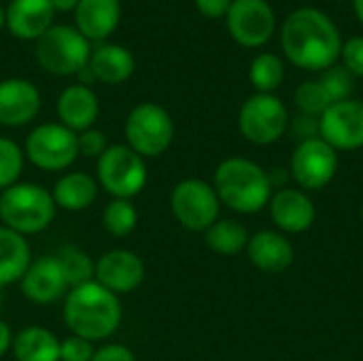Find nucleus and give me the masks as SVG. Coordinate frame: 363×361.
I'll return each mask as SVG.
<instances>
[{
    "instance_id": "f257e3e1",
    "label": "nucleus",
    "mask_w": 363,
    "mask_h": 361,
    "mask_svg": "<svg viewBox=\"0 0 363 361\" xmlns=\"http://www.w3.org/2000/svg\"><path fill=\"white\" fill-rule=\"evenodd\" d=\"M281 47L291 64L304 70H328L336 64L342 38L336 23L315 6L287 15L281 28Z\"/></svg>"
},
{
    "instance_id": "f03ea898",
    "label": "nucleus",
    "mask_w": 363,
    "mask_h": 361,
    "mask_svg": "<svg viewBox=\"0 0 363 361\" xmlns=\"http://www.w3.org/2000/svg\"><path fill=\"white\" fill-rule=\"evenodd\" d=\"M62 317L70 334L89 343L111 338L123 319L119 296L108 291L96 281L68 289L64 298Z\"/></svg>"
},
{
    "instance_id": "7ed1b4c3",
    "label": "nucleus",
    "mask_w": 363,
    "mask_h": 361,
    "mask_svg": "<svg viewBox=\"0 0 363 361\" xmlns=\"http://www.w3.org/2000/svg\"><path fill=\"white\" fill-rule=\"evenodd\" d=\"M213 187L219 202L245 215L259 213L272 198L268 172L245 157L223 160L215 170Z\"/></svg>"
},
{
    "instance_id": "20e7f679",
    "label": "nucleus",
    "mask_w": 363,
    "mask_h": 361,
    "mask_svg": "<svg viewBox=\"0 0 363 361\" xmlns=\"http://www.w3.org/2000/svg\"><path fill=\"white\" fill-rule=\"evenodd\" d=\"M55 211L51 191L38 183H15L0 191V221L21 236L45 232L53 223Z\"/></svg>"
},
{
    "instance_id": "39448f33",
    "label": "nucleus",
    "mask_w": 363,
    "mask_h": 361,
    "mask_svg": "<svg viewBox=\"0 0 363 361\" xmlns=\"http://www.w3.org/2000/svg\"><path fill=\"white\" fill-rule=\"evenodd\" d=\"M36 62L43 70L60 77L79 74L91 55L89 40L70 26H51L34 47Z\"/></svg>"
},
{
    "instance_id": "423d86ee",
    "label": "nucleus",
    "mask_w": 363,
    "mask_h": 361,
    "mask_svg": "<svg viewBox=\"0 0 363 361\" xmlns=\"http://www.w3.org/2000/svg\"><path fill=\"white\" fill-rule=\"evenodd\" d=\"M96 181L111 198L132 200L147 185V164L128 145H111L96 160Z\"/></svg>"
},
{
    "instance_id": "0eeeda50",
    "label": "nucleus",
    "mask_w": 363,
    "mask_h": 361,
    "mask_svg": "<svg viewBox=\"0 0 363 361\" xmlns=\"http://www.w3.org/2000/svg\"><path fill=\"white\" fill-rule=\"evenodd\" d=\"M123 132L125 145L143 160L157 157L172 145L174 121L164 106L155 102H143L130 111Z\"/></svg>"
},
{
    "instance_id": "6e6552de",
    "label": "nucleus",
    "mask_w": 363,
    "mask_h": 361,
    "mask_svg": "<svg viewBox=\"0 0 363 361\" xmlns=\"http://www.w3.org/2000/svg\"><path fill=\"white\" fill-rule=\"evenodd\" d=\"M23 155L38 170L64 172L79 157L77 132L62 123H40L28 134Z\"/></svg>"
},
{
    "instance_id": "1a4fd4ad",
    "label": "nucleus",
    "mask_w": 363,
    "mask_h": 361,
    "mask_svg": "<svg viewBox=\"0 0 363 361\" xmlns=\"http://www.w3.org/2000/svg\"><path fill=\"white\" fill-rule=\"evenodd\" d=\"M219 206L215 187L202 179L179 181L170 194L174 219L191 232H206L219 219Z\"/></svg>"
},
{
    "instance_id": "9d476101",
    "label": "nucleus",
    "mask_w": 363,
    "mask_h": 361,
    "mask_svg": "<svg viewBox=\"0 0 363 361\" xmlns=\"http://www.w3.org/2000/svg\"><path fill=\"white\" fill-rule=\"evenodd\" d=\"M285 104L272 94H255L245 100L238 113L240 134L253 145H272L287 130Z\"/></svg>"
},
{
    "instance_id": "9b49d317",
    "label": "nucleus",
    "mask_w": 363,
    "mask_h": 361,
    "mask_svg": "<svg viewBox=\"0 0 363 361\" xmlns=\"http://www.w3.org/2000/svg\"><path fill=\"white\" fill-rule=\"evenodd\" d=\"M232 38L242 47H262L277 28V17L266 0H232L225 15Z\"/></svg>"
},
{
    "instance_id": "f8f14e48",
    "label": "nucleus",
    "mask_w": 363,
    "mask_h": 361,
    "mask_svg": "<svg viewBox=\"0 0 363 361\" xmlns=\"http://www.w3.org/2000/svg\"><path fill=\"white\" fill-rule=\"evenodd\" d=\"M338 155L323 138L302 140L291 155V177L304 189H323L336 174Z\"/></svg>"
},
{
    "instance_id": "ddd939ff",
    "label": "nucleus",
    "mask_w": 363,
    "mask_h": 361,
    "mask_svg": "<svg viewBox=\"0 0 363 361\" xmlns=\"http://www.w3.org/2000/svg\"><path fill=\"white\" fill-rule=\"evenodd\" d=\"M319 138H323L332 149L353 151L363 147V102L342 100L330 104V109L319 117Z\"/></svg>"
},
{
    "instance_id": "4468645a",
    "label": "nucleus",
    "mask_w": 363,
    "mask_h": 361,
    "mask_svg": "<svg viewBox=\"0 0 363 361\" xmlns=\"http://www.w3.org/2000/svg\"><path fill=\"white\" fill-rule=\"evenodd\" d=\"M94 281L115 296L132 294L145 281V264L130 249H111L96 260Z\"/></svg>"
},
{
    "instance_id": "2eb2a0df",
    "label": "nucleus",
    "mask_w": 363,
    "mask_h": 361,
    "mask_svg": "<svg viewBox=\"0 0 363 361\" xmlns=\"http://www.w3.org/2000/svg\"><path fill=\"white\" fill-rule=\"evenodd\" d=\"M19 287L23 298L34 304H53L66 298L70 289L55 255H43L38 260H32L30 268L19 281Z\"/></svg>"
},
{
    "instance_id": "dca6fc26",
    "label": "nucleus",
    "mask_w": 363,
    "mask_h": 361,
    "mask_svg": "<svg viewBox=\"0 0 363 361\" xmlns=\"http://www.w3.org/2000/svg\"><path fill=\"white\" fill-rule=\"evenodd\" d=\"M40 111V91L28 79L0 81V126L21 128Z\"/></svg>"
},
{
    "instance_id": "f3484780",
    "label": "nucleus",
    "mask_w": 363,
    "mask_h": 361,
    "mask_svg": "<svg viewBox=\"0 0 363 361\" xmlns=\"http://www.w3.org/2000/svg\"><path fill=\"white\" fill-rule=\"evenodd\" d=\"M51 0H11L4 26L21 40H38L53 26Z\"/></svg>"
},
{
    "instance_id": "a211bd4d",
    "label": "nucleus",
    "mask_w": 363,
    "mask_h": 361,
    "mask_svg": "<svg viewBox=\"0 0 363 361\" xmlns=\"http://www.w3.org/2000/svg\"><path fill=\"white\" fill-rule=\"evenodd\" d=\"M55 109H57L60 123L79 134L94 128L100 113V102L91 87L74 83L60 94Z\"/></svg>"
},
{
    "instance_id": "6ab92c4d",
    "label": "nucleus",
    "mask_w": 363,
    "mask_h": 361,
    "mask_svg": "<svg viewBox=\"0 0 363 361\" xmlns=\"http://www.w3.org/2000/svg\"><path fill=\"white\" fill-rule=\"evenodd\" d=\"M77 30L91 43L106 40L121 21L119 0H79L74 9Z\"/></svg>"
},
{
    "instance_id": "aec40b11",
    "label": "nucleus",
    "mask_w": 363,
    "mask_h": 361,
    "mask_svg": "<svg viewBox=\"0 0 363 361\" xmlns=\"http://www.w3.org/2000/svg\"><path fill=\"white\" fill-rule=\"evenodd\" d=\"M270 215L272 221L291 234L306 232L315 221V204L300 189H279L270 198Z\"/></svg>"
},
{
    "instance_id": "412c9836",
    "label": "nucleus",
    "mask_w": 363,
    "mask_h": 361,
    "mask_svg": "<svg viewBox=\"0 0 363 361\" xmlns=\"http://www.w3.org/2000/svg\"><path fill=\"white\" fill-rule=\"evenodd\" d=\"M247 255L255 268L270 274L285 272L294 264L291 243L283 234L272 230H264L251 236L247 243Z\"/></svg>"
},
{
    "instance_id": "4be33fe9",
    "label": "nucleus",
    "mask_w": 363,
    "mask_h": 361,
    "mask_svg": "<svg viewBox=\"0 0 363 361\" xmlns=\"http://www.w3.org/2000/svg\"><path fill=\"white\" fill-rule=\"evenodd\" d=\"M98 189L100 185L94 177H89L87 172L74 170V172L62 174L55 181L51 196L57 209L68 211V213H81L96 202Z\"/></svg>"
},
{
    "instance_id": "5701e85b",
    "label": "nucleus",
    "mask_w": 363,
    "mask_h": 361,
    "mask_svg": "<svg viewBox=\"0 0 363 361\" xmlns=\"http://www.w3.org/2000/svg\"><path fill=\"white\" fill-rule=\"evenodd\" d=\"M89 68L96 81L106 85H119L128 81L136 70V60L130 49L121 45H98L89 55Z\"/></svg>"
},
{
    "instance_id": "b1692460",
    "label": "nucleus",
    "mask_w": 363,
    "mask_h": 361,
    "mask_svg": "<svg viewBox=\"0 0 363 361\" xmlns=\"http://www.w3.org/2000/svg\"><path fill=\"white\" fill-rule=\"evenodd\" d=\"M32 264V251L26 236L0 226V289L21 281Z\"/></svg>"
},
{
    "instance_id": "393cba45",
    "label": "nucleus",
    "mask_w": 363,
    "mask_h": 361,
    "mask_svg": "<svg viewBox=\"0 0 363 361\" xmlns=\"http://www.w3.org/2000/svg\"><path fill=\"white\" fill-rule=\"evenodd\" d=\"M11 351L15 361H60V338L43 326H28L13 336Z\"/></svg>"
},
{
    "instance_id": "a878e982",
    "label": "nucleus",
    "mask_w": 363,
    "mask_h": 361,
    "mask_svg": "<svg viewBox=\"0 0 363 361\" xmlns=\"http://www.w3.org/2000/svg\"><path fill=\"white\" fill-rule=\"evenodd\" d=\"M249 243L247 228L236 219H217L206 230V245L219 255H236Z\"/></svg>"
},
{
    "instance_id": "bb28decb",
    "label": "nucleus",
    "mask_w": 363,
    "mask_h": 361,
    "mask_svg": "<svg viewBox=\"0 0 363 361\" xmlns=\"http://www.w3.org/2000/svg\"><path fill=\"white\" fill-rule=\"evenodd\" d=\"M55 260L60 262V268L66 277V283L68 287H77V285H83V283H89L94 281V268H96V262L85 253L81 251L79 247L74 245H64L57 253H55Z\"/></svg>"
},
{
    "instance_id": "cd10ccee",
    "label": "nucleus",
    "mask_w": 363,
    "mask_h": 361,
    "mask_svg": "<svg viewBox=\"0 0 363 361\" xmlns=\"http://www.w3.org/2000/svg\"><path fill=\"white\" fill-rule=\"evenodd\" d=\"M285 77V66L277 53H259L249 66L251 85L257 94H272Z\"/></svg>"
},
{
    "instance_id": "c85d7f7f",
    "label": "nucleus",
    "mask_w": 363,
    "mask_h": 361,
    "mask_svg": "<svg viewBox=\"0 0 363 361\" xmlns=\"http://www.w3.org/2000/svg\"><path fill=\"white\" fill-rule=\"evenodd\" d=\"M102 226L115 238L130 236L138 226V211L132 204V200L113 198L102 211Z\"/></svg>"
},
{
    "instance_id": "c756f323",
    "label": "nucleus",
    "mask_w": 363,
    "mask_h": 361,
    "mask_svg": "<svg viewBox=\"0 0 363 361\" xmlns=\"http://www.w3.org/2000/svg\"><path fill=\"white\" fill-rule=\"evenodd\" d=\"M23 149L15 140L0 136V191L19 183V177L23 172Z\"/></svg>"
},
{
    "instance_id": "7c9ffc66",
    "label": "nucleus",
    "mask_w": 363,
    "mask_h": 361,
    "mask_svg": "<svg viewBox=\"0 0 363 361\" xmlns=\"http://www.w3.org/2000/svg\"><path fill=\"white\" fill-rule=\"evenodd\" d=\"M294 100H296V106L302 111V115L317 117V119H319V117L330 109V104H332V100H330V96H328V91H325V87L321 85V81H304V83L296 89Z\"/></svg>"
},
{
    "instance_id": "2f4dec72",
    "label": "nucleus",
    "mask_w": 363,
    "mask_h": 361,
    "mask_svg": "<svg viewBox=\"0 0 363 361\" xmlns=\"http://www.w3.org/2000/svg\"><path fill=\"white\" fill-rule=\"evenodd\" d=\"M321 85L325 87L332 104L334 102H342V100H349L351 94L355 91V77L345 68V66H330L328 70H323V77L319 79Z\"/></svg>"
},
{
    "instance_id": "473e14b6",
    "label": "nucleus",
    "mask_w": 363,
    "mask_h": 361,
    "mask_svg": "<svg viewBox=\"0 0 363 361\" xmlns=\"http://www.w3.org/2000/svg\"><path fill=\"white\" fill-rule=\"evenodd\" d=\"M94 353V343L81 336L70 334L64 340H60V361H91Z\"/></svg>"
},
{
    "instance_id": "72a5a7b5",
    "label": "nucleus",
    "mask_w": 363,
    "mask_h": 361,
    "mask_svg": "<svg viewBox=\"0 0 363 361\" xmlns=\"http://www.w3.org/2000/svg\"><path fill=\"white\" fill-rule=\"evenodd\" d=\"M77 145H79V155H85V157H100L108 145H106V134L96 130V128H89L85 132H79L77 134Z\"/></svg>"
},
{
    "instance_id": "f704fd0d",
    "label": "nucleus",
    "mask_w": 363,
    "mask_h": 361,
    "mask_svg": "<svg viewBox=\"0 0 363 361\" xmlns=\"http://www.w3.org/2000/svg\"><path fill=\"white\" fill-rule=\"evenodd\" d=\"M340 57L342 66L353 77H363V36H353L347 43H342Z\"/></svg>"
},
{
    "instance_id": "c9c22d12",
    "label": "nucleus",
    "mask_w": 363,
    "mask_h": 361,
    "mask_svg": "<svg viewBox=\"0 0 363 361\" xmlns=\"http://www.w3.org/2000/svg\"><path fill=\"white\" fill-rule=\"evenodd\" d=\"M91 361H136V355L119 343H108L102 345L100 349H96Z\"/></svg>"
},
{
    "instance_id": "e433bc0d",
    "label": "nucleus",
    "mask_w": 363,
    "mask_h": 361,
    "mask_svg": "<svg viewBox=\"0 0 363 361\" xmlns=\"http://www.w3.org/2000/svg\"><path fill=\"white\" fill-rule=\"evenodd\" d=\"M230 4H232V0H196V9L208 19L225 17L230 11Z\"/></svg>"
},
{
    "instance_id": "4c0bfd02",
    "label": "nucleus",
    "mask_w": 363,
    "mask_h": 361,
    "mask_svg": "<svg viewBox=\"0 0 363 361\" xmlns=\"http://www.w3.org/2000/svg\"><path fill=\"white\" fill-rule=\"evenodd\" d=\"M294 134H298L302 140L317 138V134H319V119L317 117H308V115L298 117L294 121Z\"/></svg>"
},
{
    "instance_id": "58836bf2",
    "label": "nucleus",
    "mask_w": 363,
    "mask_h": 361,
    "mask_svg": "<svg viewBox=\"0 0 363 361\" xmlns=\"http://www.w3.org/2000/svg\"><path fill=\"white\" fill-rule=\"evenodd\" d=\"M13 336H15V334L11 332L9 323L0 319V357L11 349V345H13Z\"/></svg>"
},
{
    "instance_id": "ea45409f",
    "label": "nucleus",
    "mask_w": 363,
    "mask_h": 361,
    "mask_svg": "<svg viewBox=\"0 0 363 361\" xmlns=\"http://www.w3.org/2000/svg\"><path fill=\"white\" fill-rule=\"evenodd\" d=\"M79 4V0H51V6L53 11H60V13H68V11H74Z\"/></svg>"
},
{
    "instance_id": "a19ab883",
    "label": "nucleus",
    "mask_w": 363,
    "mask_h": 361,
    "mask_svg": "<svg viewBox=\"0 0 363 361\" xmlns=\"http://www.w3.org/2000/svg\"><path fill=\"white\" fill-rule=\"evenodd\" d=\"M77 77H79V81H81V85H87V87H89V85H91L94 81H96V74L91 72V68H89V64H87V66H85V68H83V70H81V72H79Z\"/></svg>"
},
{
    "instance_id": "79ce46f5",
    "label": "nucleus",
    "mask_w": 363,
    "mask_h": 361,
    "mask_svg": "<svg viewBox=\"0 0 363 361\" xmlns=\"http://www.w3.org/2000/svg\"><path fill=\"white\" fill-rule=\"evenodd\" d=\"M353 6H355V13H357V17H359L363 26V0H353Z\"/></svg>"
},
{
    "instance_id": "37998d69",
    "label": "nucleus",
    "mask_w": 363,
    "mask_h": 361,
    "mask_svg": "<svg viewBox=\"0 0 363 361\" xmlns=\"http://www.w3.org/2000/svg\"><path fill=\"white\" fill-rule=\"evenodd\" d=\"M4 21H6V9H2V4H0V30L4 28Z\"/></svg>"
},
{
    "instance_id": "c03bdc74",
    "label": "nucleus",
    "mask_w": 363,
    "mask_h": 361,
    "mask_svg": "<svg viewBox=\"0 0 363 361\" xmlns=\"http://www.w3.org/2000/svg\"><path fill=\"white\" fill-rule=\"evenodd\" d=\"M0 291H2V289H0ZM0 302H2V294H0Z\"/></svg>"
},
{
    "instance_id": "a18cd8bd",
    "label": "nucleus",
    "mask_w": 363,
    "mask_h": 361,
    "mask_svg": "<svg viewBox=\"0 0 363 361\" xmlns=\"http://www.w3.org/2000/svg\"><path fill=\"white\" fill-rule=\"evenodd\" d=\"M362 217H363V204H362Z\"/></svg>"
}]
</instances>
